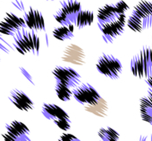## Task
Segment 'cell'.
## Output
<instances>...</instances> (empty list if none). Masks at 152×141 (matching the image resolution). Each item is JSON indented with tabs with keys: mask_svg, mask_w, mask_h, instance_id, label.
<instances>
[{
	"mask_svg": "<svg viewBox=\"0 0 152 141\" xmlns=\"http://www.w3.org/2000/svg\"><path fill=\"white\" fill-rule=\"evenodd\" d=\"M94 13L90 10H82L78 15L77 20H76L75 25L79 29H83L84 27L90 26L94 22Z\"/></svg>",
	"mask_w": 152,
	"mask_h": 141,
	"instance_id": "17",
	"label": "cell"
},
{
	"mask_svg": "<svg viewBox=\"0 0 152 141\" xmlns=\"http://www.w3.org/2000/svg\"><path fill=\"white\" fill-rule=\"evenodd\" d=\"M41 112L45 118L53 121L54 122L57 121L70 119L68 113L64 110H63L60 106L55 104H43Z\"/></svg>",
	"mask_w": 152,
	"mask_h": 141,
	"instance_id": "13",
	"label": "cell"
},
{
	"mask_svg": "<svg viewBox=\"0 0 152 141\" xmlns=\"http://www.w3.org/2000/svg\"><path fill=\"white\" fill-rule=\"evenodd\" d=\"M0 60H1V57H0Z\"/></svg>",
	"mask_w": 152,
	"mask_h": 141,
	"instance_id": "29",
	"label": "cell"
},
{
	"mask_svg": "<svg viewBox=\"0 0 152 141\" xmlns=\"http://www.w3.org/2000/svg\"><path fill=\"white\" fill-rule=\"evenodd\" d=\"M62 60L75 65H84L86 62V54L78 45H68L62 55Z\"/></svg>",
	"mask_w": 152,
	"mask_h": 141,
	"instance_id": "9",
	"label": "cell"
},
{
	"mask_svg": "<svg viewBox=\"0 0 152 141\" xmlns=\"http://www.w3.org/2000/svg\"><path fill=\"white\" fill-rule=\"evenodd\" d=\"M72 97L83 105H97L101 100L99 92L89 83H83L72 89Z\"/></svg>",
	"mask_w": 152,
	"mask_h": 141,
	"instance_id": "6",
	"label": "cell"
},
{
	"mask_svg": "<svg viewBox=\"0 0 152 141\" xmlns=\"http://www.w3.org/2000/svg\"><path fill=\"white\" fill-rule=\"evenodd\" d=\"M122 15H120L115 5H106L99 9L97 18L98 26L101 27L103 25L108 24L116 21Z\"/></svg>",
	"mask_w": 152,
	"mask_h": 141,
	"instance_id": "12",
	"label": "cell"
},
{
	"mask_svg": "<svg viewBox=\"0 0 152 141\" xmlns=\"http://www.w3.org/2000/svg\"><path fill=\"white\" fill-rule=\"evenodd\" d=\"M115 6L120 15H124V13L129 9V6L124 1H119Z\"/></svg>",
	"mask_w": 152,
	"mask_h": 141,
	"instance_id": "22",
	"label": "cell"
},
{
	"mask_svg": "<svg viewBox=\"0 0 152 141\" xmlns=\"http://www.w3.org/2000/svg\"><path fill=\"white\" fill-rule=\"evenodd\" d=\"M6 129L7 133L14 135L19 140L26 138L30 135L29 128L24 123L18 121H13L11 123L6 124Z\"/></svg>",
	"mask_w": 152,
	"mask_h": 141,
	"instance_id": "15",
	"label": "cell"
},
{
	"mask_svg": "<svg viewBox=\"0 0 152 141\" xmlns=\"http://www.w3.org/2000/svg\"><path fill=\"white\" fill-rule=\"evenodd\" d=\"M14 47L21 55L31 54L39 55L40 48V39L36 31L23 29L18 31L14 36Z\"/></svg>",
	"mask_w": 152,
	"mask_h": 141,
	"instance_id": "2",
	"label": "cell"
},
{
	"mask_svg": "<svg viewBox=\"0 0 152 141\" xmlns=\"http://www.w3.org/2000/svg\"><path fill=\"white\" fill-rule=\"evenodd\" d=\"M146 82H147V84H148L149 89L152 91V76H150L149 78L146 79Z\"/></svg>",
	"mask_w": 152,
	"mask_h": 141,
	"instance_id": "25",
	"label": "cell"
},
{
	"mask_svg": "<svg viewBox=\"0 0 152 141\" xmlns=\"http://www.w3.org/2000/svg\"><path fill=\"white\" fill-rule=\"evenodd\" d=\"M47 1H54V0H47Z\"/></svg>",
	"mask_w": 152,
	"mask_h": 141,
	"instance_id": "28",
	"label": "cell"
},
{
	"mask_svg": "<svg viewBox=\"0 0 152 141\" xmlns=\"http://www.w3.org/2000/svg\"><path fill=\"white\" fill-rule=\"evenodd\" d=\"M4 20L7 21L12 27H14L16 30V31L25 29L27 27L24 19L15 15L13 13H7V15L4 17Z\"/></svg>",
	"mask_w": 152,
	"mask_h": 141,
	"instance_id": "18",
	"label": "cell"
},
{
	"mask_svg": "<svg viewBox=\"0 0 152 141\" xmlns=\"http://www.w3.org/2000/svg\"><path fill=\"white\" fill-rule=\"evenodd\" d=\"M59 141H82V140H80L78 137H76L73 136L72 134L64 133V134H62V135L60 136Z\"/></svg>",
	"mask_w": 152,
	"mask_h": 141,
	"instance_id": "23",
	"label": "cell"
},
{
	"mask_svg": "<svg viewBox=\"0 0 152 141\" xmlns=\"http://www.w3.org/2000/svg\"><path fill=\"white\" fill-rule=\"evenodd\" d=\"M23 19L26 26L34 31H45L46 24L42 13L37 9L30 7V9L24 12Z\"/></svg>",
	"mask_w": 152,
	"mask_h": 141,
	"instance_id": "10",
	"label": "cell"
},
{
	"mask_svg": "<svg viewBox=\"0 0 152 141\" xmlns=\"http://www.w3.org/2000/svg\"><path fill=\"white\" fill-rule=\"evenodd\" d=\"M132 73L140 79H148L152 76V48L143 47L130 62Z\"/></svg>",
	"mask_w": 152,
	"mask_h": 141,
	"instance_id": "3",
	"label": "cell"
},
{
	"mask_svg": "<svg viewBox=\"0 0 152 141\" xmlns=\"http://www.w3.org/2000/svg\"><path fill=\"white\" fill-rule=\"evenodd\" d=\"M2 137H3L4 141H19V139L16 137H15L12 134L7 133V131H6V133L2 134Z\"/></svg>",
	"mask_w": 152,
	"mask_h": 141,
	"instance_id": "24",
	"label": "cell"
},
{
	"mask_svg": "<svg viewBox=\"0 0 152 141\" xmlns=\"http://www.w3.org/2000/svg\"><path fill=\"white\" fill-rule=\"evenodd\" d=\"M16 32V30L14 27H12L7 21H5L4 19L0 21V34L14 36Z\"/></svg>",
	"mask_w": 152,
	"mask_h": 141,
	"instance_id": "21",
	"label": "cell"
},
{
	"mask_svg": "<svg viewBox=\"0 0 152 141\" xmlns=\"http://www.w3.org/2000/svg\"><path fill=\"white\" fill-rule=\"evenodd\" d=\"M141 137H143L144 138V140L142 139V138H140V141H152V133L148 136V137H143V136H141Z\"/></svg>",
	"mask_w": 152,
	"mask_h": 141,
	"instance_id": "26",
	"label": "cell"
},
{
	"mask_svg": "<svg viewBox=\"0 0 152 141\" xmlns=\"http://www.w3.org/2000/svg\"><path fill=\"white\" fill-rule=\"evenodd\" d=\"M126 24L134 32H141L152 28V2L147 0L140 1L134 7Z\"/></svg>",
	"mask_w": 152,
	"mask_h": 141,
	"instance_id": "1",
	"label": "cell"
},
{
	"mask_svg": "<svg viewBox=\"0 0 152 141\" xmlns=\"http://www.w3.org/2000/svg\"><path fill=\"white\" fill-rule=\"evenodd\" d=\"M96 67L99 73L111 80H117L123 69L121 62L114 55L108 54H102L99 56Z\"/></svg>",
	"mask_w": 152,
	"mask_h": 141,
	"instance_id": "5",
	"label": "cell"
},
{
	"mask_svg": "<svg viewBox=\"0 0 152 141\" xmlns=\"http://www.w3.org/2000/svg\"><path fill=\"white\" fill-rule=\"evenodd\" d=\"M12 104L21 111L29 112L34 108V103L32 100L22 90L15 89L10 91L8 96Z\"/></svg>",
	"mask_w": 152,
	"mask_h": 141,
	"instance_id": "11",
	"label": "cell"
},
{
	"mask_svg": "<svg viewBox=\"0 0 152 141\" xmlns=\"http://www.w3.org/2000/svg\"><path fill=\"white\" fill-rule=\"evenodd\" d=\"M99 137L100 141H119L120 138L119 133L110 127L101 128L99 130Z\"/></svg>",
	"mask_w": 152,
	"mask_h": 141,
	"instance_id": "19",
	"label": "cell"
},
{
	"mask_svg": "<svg viewBox=\"0 0 152 141\" xmlns=\"http://www.w3.org/2000/svg\"><path fill=\"white\" fill-rule=\"evenodd\" d=\"M127 23L125 14L122 15L116 21L99 27L102 33V39L106 43H112L124 31V26Z\"/></svg>",
	"mask_w": 152,
	"mask_h": 141,
	"instance_id": "8",
	"label": "cell"
},
{
	"mask_svg": "<svg viewBox=\"0 0 152 141\" xmlns=\"http://www.w3.org/2000/svg\"><path fill=\"white\" fill-rule=\"evenodd\" d=\"M73 25L70 26H61L57 27L53 31V37L59 40V41H64V40H68L73 38Z\"/></svg>",
	"mask_w": 152,
	"mask_h": 141,
	"instance_id": "16",
	"label": "cell"
},
{
	"mask_svg": "<svg viewBox=\"0 0 152 141\" xmlns=\"http://www.w3.org/2000/svg\"><path fill=\"white\" fill-rule=\"evenodd\" d=\"M81 11L82 4L77 0H64L61 2V7L54 15V18L63 26L75 25Z\"/></svg>",
	"mask_w": 152,
	"mask_h": 141,
	"instance_id": "4",
	"label": "cell"
},
{
	"mask_svg": "<svg viewBox=\"0 0 152 141\" xmlns=\"http://www.w3.org/2000/svg\"><path fill=\"white\" fill-rule=\"evenodd\" d=\"M19 141H31V139H30V137H26V138H23V139H20Z\"/></svg>",
	"mask_w": 152,
	"mask_h": 141,
	"instance_id": "27",
	"label": "cell"
},
{
	"mask_svg": "<svg viewBox=\"0 0 152 141\" xmlns=\"http://www.w3.org/2000/svg\"><path fill=\"white\" fill-rule=\"evenodd\" d=\"M140 112L142 121L152 126V91L150 89L147 96L140 98Z\"/></svg>",
	"mask_w": 152,
	"mask_h": 141,
	"instance_id": "14",
	"label": "cell"
},
{
	"mask_svg": "<svg viewBox=\"0 0 152 141\" xmlns=\"http://www.w3.org/2000/svg\"><path fill=\"white\" fill-rule=\"evenodd\" d=\"M55 91H56L57 97L61 101H64V102L69 101L72 97V89L62 83H59V82L56 83Z\"/></svg>",
	"mask_w": 152,
	"mask_h": 141,
	"instance_id": "20",
	"label": "cell"
},
{
	"mask_svg": "<svg viewBox=\"0 0 152 141\" xmlns=\"http://www.w3.org/2000/svg\"><path fill=\"white\" fill-rule=\"evenodd\" d=\"M53 75L56 82L62 83L72 89L77 88L81 83V75L70 67L56 66L53 70Z\"/></svg>",
	"mask_w": 152,
	"mask_h": 141,
	"instance_id": "7",
	"label": "cell"
}]
</instances>
